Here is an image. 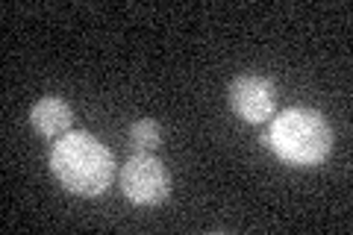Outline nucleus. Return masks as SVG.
I'll return each instance as SVG.
<instances>
[{"mask_svg": "<svg viewBox=\"0 0 353 235\" xmlns=\"http://www.w3.org/2000/svg\"><path fill=\"white\" fill-rule=\"evenodd\" d=\"M230 103H233L239 118L250 121V124H262L277 112V88L271 80L256 74L236 76L230 85Z\"/></svg>", "mask_w": 353, "mask_h": 235, "instance_id": "20e7f679", "label": "nucleus"}, {"mask_svg": "<svg viewBox=\"0 0 353 235\" xmlns=\"http://www.w3.org/2000/svg\"><path fill=\"white\" fill-rule=\"evenodd\" d=\"M50 167L71 194L83 197L103 194L115 176L112 153L88 132H65L50 150Z\"/></svg>", "mask_w": 353, "mask_h": 235, "instance_id": "f257e3e1", "label": "nucleus"}, {"mask_svg": "<svg viewBox=\"0 0 353 235\" xmlns=\"http://www.w3.org/2000/svg\"><path fill=\"white\" fill-rule=\"evenodd\" d=\"M121 188L139 206H157L171 192V176L153 153H136L121 167Z\"/></svg>", "mask_w": 353, "mask_h": 235, "instance_id": "7ed1b4c3", "label": "nucleus"}, {"mask_svg": "<svg viewBox=\"0 0 353 235\" xmlns=\"http://www.w3.org/2000/svg\"><path fill=\"white\" fill-rule=\"evenodd\" d=\"M30 121L44 139H62L65 132H71L74 112L71 106L59 97H41L30 112Z\"/></svg>", "mask_w": 353, "mask_h": 235, "instance_id": "39448f33", "label": "nucleus"}, {"mask_svg": "<svg viewBox=\"0 0 353 235\" xmlns=\"http://www.w3.org/2000/svg\"><path fill=\"white\" fill-rule=\"evenodd\" d=\"M268 144L292 165H318L330 156L333 130L315 109H285L271 121Z\"/></svg>", "mask_w": 353, "mask_h": 235, "instance_id": "f03ea898", "label": "nucleus"}, {"mask_svg": "<svg viewBox=\"0 0 353 235\" xmlns=\"http://www.w3.org/2000/svg\"><path fill=\"white\" fill-rule=\"evenodd\" d=\"M159 139H162V132H159V124L153 118H141L130 127V141L139 153H153L159 147Z\"/></svg>", "mask_w": 353, "mask_h": 235, "instance_id": "423d86ee", "label": "nucleus"}]
</instances>
